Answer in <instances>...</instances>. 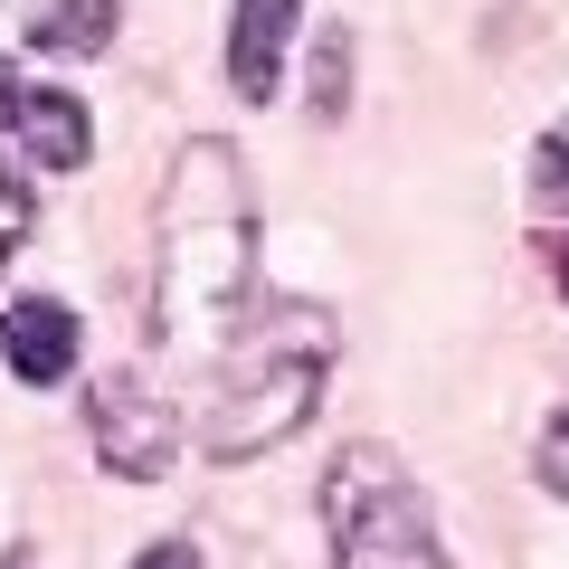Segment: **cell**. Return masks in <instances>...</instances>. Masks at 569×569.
<instances>
[{
  "label": "cell",
  "instance_id": "12",
  "mask_svg": "<svg viewBox=\"0 0 569 569\" xmlns=\"http://www.w3.org/2000/svg\"><path fill=\"white\" fill-rule=\"evenodd\" d=\"M531 475H541L550 493H569V399L550 408V427H541V456H531Z\"/></svg>",
  "mask_w": 569,
  "mask_h": 569
},
{
  "label": "cell",
  "instance_id": "6",
  "mask_svg": "<svg viewBox=\"0 0 569 569\" xmlns=\"http://www.w3.org/2000/svg\"><path fill=\"white\" fill-rule=\"evenodd\" d=\"M0 361H10V380L58 389L67 370H77V313H67L58 295H29V305H10V313H0Z\"/></svg>",
  "mask_w": 569,
  "mask_h": 569
},
{
  "label": "cell",
  "instance_id": "7",
  "mask_svg": "<svg viewBox=\"0 0 569 569\" xmlns=\"http://www.w3.org/2000/svg\"><path fill=\"white\" fill-rule=\"evenodd\" d=\"M20 142H29V171H86V152H96V123H86V104L67 96V86H29V104H20Z\"/></svg>",
  "mask_w": 569,
  "mask_h": 569
},
{
  "label": "cell",
  "instance_id": "9",
  "mask_svg": "<svg viewBox=\"0 0 569 569\" xmlns=\"http://www.w3.org/2000/svg\"><path fill=\"white\" fill-rule=\"evenodd\" d=\"M313 114L323 123H342V104H351V29H323V48H313Z\"/></svg>",
  "mask_w": 569,
  "mask_h": 569
},
{
  "label": "cell",
  "instance_id": "14",
  "mask_svg": "<svg viewBox=\"0 0 569 569\" xmlns=\"http://www.w3.org/2000/svg\"><path fill=\"white\" fill-rule=\"evenodd\" d=\"M133 569H200V560H190V541H152Z\"/></svg>",
  "mask_w": 569,
  "mask_h": 569
},
{
  "label": "cell",
  "instance_id": "5",
  "mask_svg": "<svg viewBox=\"0 0 569 569\" xmlns=\"http://www.w3.org/2000/svg\"><path fill=\"white\" fill-rule=\"evenodd\" d=\"M295 20H305V0H238V10H228V86H238L247 104H266L284 86Z\"/></svg>",
  "mask_w": 569,
  "mask_h": 569
},
{
  "label": "cell",
  "instance_id": "3",
  "mask_svg": "<svg viewBox=\"0 0 569 569\" xmlns=\"http://www.w3.org/2000/svg\"><path fill=\"white\" fill-rule=\"evenodd\" d=\"M323 512H332V569H447L437 512L389 447H351L323 485Z\"/></svg>",
  "mask_w": 569,
  "mask_h": 569
},
{
  "label": "cell",
  "instance_id": "8",
  "mask_svg": "<svg viewBox=\"0 0 569 569\" xmlns=\"http://www.w3.org/2000/svg\"><path fill=\"white\" fill-rule=\"evenodd\" d=\"M114 0H20V29L48 48V58H104L114 48Z\"/></svg>",
  "mask_w": 569,
  "mask_h": 569
},
{
  "label": "cell",
  "instance_id": "15",
  "mask_svg": "<svg viewBox=\"0 0 569 569\" xmlns=\"http://www.w3.org/2000/svg\"><path fill=\"white\" fill-rule=\"evenodd\" d=\"M550 276H560V295H569V238H550Z\"/></svg>",
  "mask_w": 569,
  "mask_h": 569
},
{
  "label": "cell",
  "instance_id": "13",
  "mask_svg": "<svg viewBox=\"0 0 569 569\" xmlns=\"http://www.w3.org/2000/svg\"><path fill=\"white\" fill-rule=\"evenodd\" d=\"M20 104H29V77L10 58H0V123H20Z\"/></svg>",
  "mask_w": 569,
  "mask_h": 569
},
{
  "label": "cell",
  "instance_id": "2",
  "mask_svg": "<svg viewBox=\"0 0 569 569\" xmlns=\"http://www.w3.org/2000/svg\"><path fill=\"white\" fill-rule=\"evenodd\" d=\"M323 380H332V332L313 305H284L257 342L228 351L219 389H209V418H200V447L219 466H247V456L284 447L295 427L323 408Z\"/></svg>",
  "mask_w": 569,
  "mask_h": 569
},
{
  "label": "cell",
  "instance_id": "1",
  "mask_svg": "<svg viewBox=\"0 0 569 569\" xmlns=\"http://www.w3.org/2000/svg\"><path fill=\"white\" fill-rule=\"evenodd\" d=\"M257 284V209L228 133H190L171 152L162 209H152V332L162 342H219Z\"/></svg>",
  "mask_w": 569,
  "mask_h": 569
},
{
  "label": "cell",
  "instance_id": "16",
  "mask_svg": "<svg viewBox=\"0 0 569 569\" xmlns=\"http://www.w3.org/2000/svg\"><path fill=\"white\" fill-rule=\"evenodd\" d=\"M0 569H29V560H0Z\"/></svg>",
  "mask_w": 569,
  "mask_h": 569
},
{
  "label": "cell",
  "instance_id": "11",
  "mask_svg": "<svg viewBox=\"0 0 569 569\" xmlns=\"http://www.w3.org/2000/svg\"><path fill=\"white\" fill-rule=\"evenodd\" d=\"M29 228H39V181L29 171H0V266L29 247Z\"/></svg>",
  "mask_w": 569,
  "mask_h": 569
},
{
  "label": "cell",
  "instance_id": "4",
  "mask_svg": "<svg viewBox=\"0 0 569 569\" xmlns=\"http://www.w3.org/2000/svg\"><path fill=\"white\" fill-rule=\"evenodd\" d=\"M86 427H96V456L123 485H152V475H171V456H181V418H171V399L142 380V370H104L96 399H86Z\"/></svg>",
  "mask_w": 569,
  "mask_h": 569
},
{
  "label": "cell",
  "instance_id": "10",
  "mask_svg": "<svg viewBox=\"0 0 569 569\" xmlns=\"http://www.w3.org/2000/svg\"><path fill=\"white\" fill-rule=\"evenodd\" d=\"M531 209H541V219L569 209V123H550L541 152H531Z\"/></svg>",
  "mask_w": 569,
  "mask_h": 569
}]
</instances>
